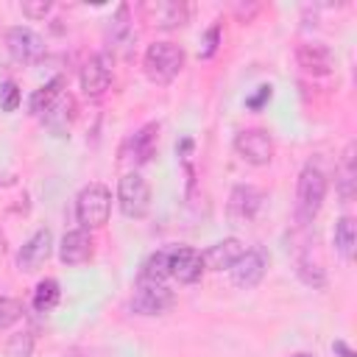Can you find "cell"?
I'll use <instances>...</instances> for the list:
<instances>
[{
	"label": "cell",
	"instance_id": "obj_1",
	"mask_svg": "<svg viewBox=\"0 0 357 357\" xmlns=\"http://www.w3.org/2000/svg\"><path fill=\"white\" fill-rule=\"evenodd\" d=\"M184 67V50L173 42H153L142 56V70L153 84H170Z\"/></svg>",
	"mask_w": 357,
	"mask_h": 357
},
{
	"label": "cell",
	"instance_id": "obj_2",
	"mask_svg": "<svg viewBox=\"0 0 357 357\" xmlns=\"http://www.w3.org/2000/svg\"><path fill=\"white\" fill-rule=\"evenodd\" d=\"M326 198V176L321 167L315 165H307L301 173H298V181H296V212H298V220H312L321 209Z\"/></svg>",
	"mask_w": 357,
	"mask_h": 357
},
{
	"label": "cell",
	"instance_id": "obj_3",
	"mask_svg": "<svg viewBox=\"0 0 357 357\" xmlns=\"http://www.w3.org/2000/svg\"><path fill=\"white\" fill-rule=\"evenodd\" d=\"M112 212V192L103 184H86L75 198V218L81 229H98L109 220Z\"/></svg>",
	"mask_w": 357,
	"mask_h": 357
},
{
	"label": "cell",
	"instance_id": "obj_4",
	"mask_svg": "<svg viewBox=\"0 0 357 357\" xmlns=\"http://www.w3.org/2000/svg\"><path fill=\"white\" fill-rule=\"evenodd\" d=\"M117 206L126 218H142L151 209V187L139 173H126L117 181Z\"/></svg>",
	"mask_w": 357,
	"mask_h": 357
},
{
	"label": "cell",
	"instance_id": "obj_5",
	"mask_svg": "<svg viewBox=\"0 0 357 357\" xmlns=\"http://www.w3.org/2000/svg\"><path fill=\"white\" fill-rule=\"evenodd\" d=\"M173 301H176V296L167 284H162V282H137L128 307L137 315H162L165 310L173 307Z\"/></svg>",
	"mask_w": 357,
	"mask_h": 357
},
{
	"label": "cell",
	"instance_id": "obj_6",
	"mask_svg": "<svg viewBox=\"0 0 357 357\" xmlns=\"http://www.w3.org/2000/svg\"><path fill=\"white\" fill-rule=\"evenodd\" d=\"M234 151L243 162L254 167H265L273 159V139L265 128H245L234 137Z\"/></svg>",
	"mask_w": 357,
	"mask_h": 357
},
{
	"label": "cell",
	"instance_id": "obj_7",
	"mask_svg": "<svg viewBox=\"0 0 357 357\" xmlns=\"http://www.w3.org/2000/svg\"><path fill=\"white\" fill-rule=\"evenodd\" d=\"M109 84H112V56L106 50H100L81 67V92L86 98L98 100L109 89Z\"/></svg>",
	"mask_w": 357,
	"mask_h": 357
},
{
	"label": "cell",
	"instance_id": "obj_8",
	"mask_svg": "<svg viewBox=\"0 0 357 357\" xmlns=\"http://www.w3.org/2000/svg\"><path fill=\"white\" fill-rule=\"evenodd\" d=\"M167 271L181 284H195L204 273V257L192 245H176L167 251Z\"/></svg>",
	"mask_w": 357,
	"mask_h": 357
},
{
	"label": "cell",
	"instance_id": "obj_9",
	"mask_svg": "<svg viewBox=\"0 0 357 357\" xmlns=\"http://www.w3.org/2000/svg\"><path fill=\"white\" fill-rule=\"evenodd\" d=\"M265 271H268V254L262 248H245L243 257L229 268L231 282L237 287H245V290L254 287V284H259L262 276H265Z\"/></svg>",
	"mask_w": 357,
	"mask_h": 357
},
{
	"label": "cell",
	"instance_id": "obj_10",
	"mask_svg": "<svg viewBox=\"0 0 357 357\" xmlns=\"http://www.w3.org/2000/svg\"><path fill=\"white\" fill-rule=\"evenodd\" d=\"M142 14L148 22H153L156 28H165V31H173V28H181L190 17V6L187 3H178V0H151L142 6Z\"/></svg>",
	"mask_w": 357,
	"mask_h": 357
},
{
	"label": "cell",
	"instance_id": "obj_11",
	"mask_svg": "<svg viewBox=\"0 0 357 357\" xmlns=\"http://www.w3.org/2000/svg\"><path fill=\"white\" fill-rule=\"evenodd\" d=\"M50 251H53V234H50V229H36L22 243V248L17 254V268L20 271H36L39 265L47 262Z\"/></svg>",
	"mask_w": 357,
	"mask_h": 357
},
{
	"label": "cell",
	"instance_id": "obj_12",
	"mask_svg": "<svg viewBox=\"0 0 357 357\" xmlns=\"http://www.w3.org/2000/svg\"><path fill=\"white\" fill-rule=\"evenodd\" d=\"M6 45H8V53L17 61H28V64L42 59V53H45L42 36L36 31H31V28H22V25H17V28H11L6 33Z\"/></svg>",
	"mask_w": 357,
	"mask_h": 357
},
{
	"label": "cell",
	"instance_id": "obj_13",
	"mask_svg": "<svg viewBox=\"0 0 357 357\" xmlns=\"http://www.w3.org/2000/svg\"><path fill=\"white\" fill-rule=\"evenodd\" d=\"M296 61H298V67H301L304 73H310V75H326V73H332V67H335L332 50H329L326 45H321V42H301V45L296 47Z\"/></svg>",
	"mask_w": 357,
	"mask_h": 357
},
{
	"label": "cell",
	"instance_id": "obj_14",
	"mask_svg": "<svg viewBox=\"0 0 357 357\" xmlns=\"http://www.w3.org/2000/svg\"><path fill=\"white\" fill-rule=\"evenodd\" d=\"M262 206V192L251 184H240L229 195V215L234 220H251Z\"/></svg>",
	"mask_w": 357,
	"mask_h": 357
},
{
	"label": "cell",
	"instance_id": "obj_15",
	"mask_svg": "<svg viewBox=\"0 0 357 357\" xmlns=\"http://www.w3.org/2000/svg\"><path fill=\"white\" fill-rule=\"evenodd\" d=\"M89 254H92V237L86 234V229H73L61 237L59 259L64 265H81L89 259Z\"/></svg>",
	"mask_w": 357,
	"mask_h": 357
},
{
	"label": "cell",
	"instance_id": "obj_16",
	"mask_svg": "<svg viewBox=\"0 0 357 357\" xmlns=\"http://www.w3.org/2000/svg\"><path fill=\"white\" fill-rule=\"evenodd\" d=\"M243 251H245V245L237 237H226V240L209 245V251L204 254V268H209V271H229L243 257Z\"/></svg>",
	"mask_w": 357,
	"mask_h": 357
},
{
	"label": "cell",
	"instance_id": "obj_17",
	"mask_svg": "<svg viewBox=\"0 0 357 357\" xmlns=\"http://www.w3.org/2000/svg\"><path fill=\"white\" fill-rule=\"evenodd\" d=\"M156 137H159V126L156 123H148L142 126L131 139H128V151H131V159L137 162H148L156 151Z\"/></svg>",
	"mask_w": 357,
	"mask_h": 357
},
{
	"label": "cell",
	"instance_id": "obj_18",
	"mask_svg": "<svg viewBox=\"0 0 357 357\" xmlns=\"http://www.w3.org/2000/svg\"><path fill=\"white\" fill-rule=\"evenodd\" d=\"M332 243H335V251L340 254V259L351 262L354 259V243H357V229H354V220L349 215H343L337 223H335V231H332Z\"/></svg>",
	"mask_w": 357,
	"mask_h": 357
},
{
	"label": "cell",
	"instance_id": "obj_19",
	"mask_svg": "<svg viewBox=\"0 0 357 357\" xmlns=\"http://www.w3.org/2000/svg\"><path fill=\"white\" fill-rule=\"evenodd\" d=\"M61 86H64V78H53L45 86H39L31 95V112L33 114H47V109L61 98Z\"/></svg>",
	"mask_w": 357,
	"mask_h": 357
},
{
	"label": "cell",
	"instance_id": "obj_20",
	"mask_svg": "<svg viewBox=\"0 0 357 357\" xmlns=\"http://www.w3.org/2000/svg\"><path fill=\"white\" fill-rule=\"evenodd\" d=\"M167 276H170V271H167V251H153L142 262V268L137 273V282H162L165 284Z\"/></svg>",
	"mask_w": 357,
	"mask_h": 357
},
{
	"label": "cell",
	"instance_id": "obj_21",
	"mask_svg": "<svg viewBox=\"0 0 357 357\" xmlns=\"http://www.w3.org/2000/svg\"><path fill=\"white\" fill-rule=\"evenodd\" d=\"M296 273H298V279H301L307 287H312V290H326V271H324L318 262H312L310 257H298V259H296Z\"/></svg>",
	"mask_w": 357,
	"mask_h": 357
},
{
	"label": "cell",
	"instance_id": "obj_22",
	"mask_svg": "<svg viewBox=\"0 0 357 357\" xmlns=\"http://www.w3.org/2000/svg\"><path fill=\"white\" fill-rule=\"evenodd\" d=\"M61 298V290H59V282L56 279H42L33 290V310L36 312H50Z\"/></svg>",
	"mask_w": 357,
	"mask_h": 357
},
{
	"label": "cell",
	"instance_id": "obj_23",
	"mask_svg": "<svg viewBox=\"0 0 357 357\" xmlns=\"http://www.w3.org/2000/svg\"><path fill=\"white\" fill-rule=\"evenodd\" d=\"M73 109H75L73 98H59V100L47 109V114H45L47 126H50L53 131H64V128L70 126V120H73Z\"/></svg>",
	"mask_w": 357,
	"mask_h": 357
},
{
	"label": "cell",
	"instance_id": "obj_24",
	"mask_svg": "<svg viewBox=\"0 0 357 357\" xmlns=\"http://www.w3.org/2000/svg\"><path fill=\"white\" fill-rule=\"evenodd\" d=\"M109 39L112 45H123L131 39V25H128V6H117V14L112 17V28H109Z\"/></svg>",
	"mask_w": 357,
	"mask_h": 357
},
{
	"label": "cell",
	"instance_id": "obj_25",
	"mask_svg": "<svg viewBox=\"0 0 357 357\" xmlns=\"http://www.w3.org/2000/svg\"><path fill=\"white\" fill-rule=\"evenodd\" d=\"M22 318V301L11 296H0V329H8Z\"/></svg>",
	"mask_w": 357,
	"mask_h": 357
},
{
	"label": "cell",
	"instance_id": "obj_26",
	"mask_svg": "<svg viewBox=\"0 0 357 357\" xmlns=\"http://www.w3.org/2000/svg\"><path fill=\"white\" fill-rule=\"evenodd\" d=\"M340 184H343V198H351V184H354V142L343 153V167H340Z\"/></svg>",
	"mask_w": 357,
	"mask_h": 357
},
{
	"label": "cell",
	"instance_id": "obj_27",
	"mask_svg": "<svg viewBox=\"0 0 357 357\" xmlns=\"http://www.w3.org/2000/svg\"><path fill=\"white\" fill-rule=\"evenodd\" d=\"M20 100H22L20 86H17L14 81H6V84L0 86V109H3V112H17V109H20Z\"/></svg>",
	"mask_w": 357,
	"mask_h": 357
},
{
	"label": "cell",
	"instance_id": "obj_28",
	"mask_svg": "<svg viewBox=\"0 0 357 357\" xmlns=\"http://www.w3.org/2000/svg\"><path fill=\"white\" fill-rule=\"evenodd\" d=\"M31 349H33V332L28 329V332L14 335L6 351H8V357H28V354H31Z\"/></svg>",
	"mask_w": 357,
	"mask_h": 357
},
{
	"label": "cell",
	"instance_id": "obj_29",
	"mask_svg": "<svg viewBox=\"0 0 357 357\" xmlns=\"http://www.w3.org/2000/svg\"><path fill=\"white\" fill-rule=\"evenodd\" d=\"M50 8H53L50 0H25V3H22V14L31 17V20H42Z\"/></svg>",
	"mask_w": 357,
	"mask_h": 357
},
{
	"label": "cell",
	"instance_id": "obj_30",
	"mask_svg": "<svg viewBox=\"0 0 357 357\" xmlns=\"http://www.w3.org/2000/svg\"><path fill=\"white\" fill-rule=\"evenodd\" d=\"M201 45H204V47H201V56H204V59H209V56L218 50V45H220V28H218V25H212V28L204 33Z\"/></svg>",
	"mask_w": 357,
	"mask_h": 357
},
{
	"label": "cell",
	"instance_id": "obj_31",
	"mask_svg": "<svg viewBox=\"0 0 357 357\" xmlns=\"http://www.w3.org/2000/svg\"><path fill=\"white\" fill-rule=\"evenodd\" d=\"M271 89H273L271 84H262V86H257V95H251V98L245 100V106H248V109H259L265 100H271Z\"/></svg>",
	"mask_w": 357,
	"mask_h": 357
},
{
	"label": "cell",
	"instance_id": "obj_32",
	"mask_svg": "<svg viewBox=\"0 0 357 357\" xmlns=\"http://www.w3.org/2000/svg\"><path fill=\"white\" fill-rule=\"evenodd\" d=\"M59 357H109L106 351H100V349H86V346H73V349H67V351H61Z\"/></svg>",
	"mask_w": 357,
	"mask_h": 357
},
{
	"label": "cell",
	"instance_id": "obj_33",
	"mask_svg": "<svg viewBox=\"0 0 357 357\" xmlns=\"http://www.w3.org/2000/svg\"><path fill=\"white\" fill-rule=\"evenodd\" d=\"M332 351H335V357H354V351H351V346L346 340H335L332 343Z\"/></svg>",
	"mask_w": 357,
	"mask_h": 357
},
{
	"label": "cell",
	"instance_id": "obj_34",
	"mask_svg": "<svg viewBox=\"0 0 357 357\" xmlns=\"http://www.w3.org/2000/svg\"><path fill=\"white\" fill-rule=\"evenodd\" d=\"M290 357H315V354H310V351H296V354H290Z\"/></svg>",
	"mask_w": 357,
	"mask_h": 357
}]
</instances>
